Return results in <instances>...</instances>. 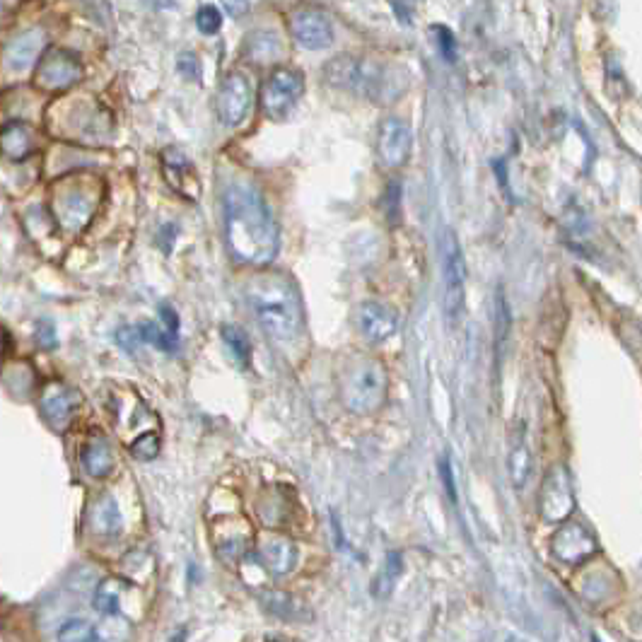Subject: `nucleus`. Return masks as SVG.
<instances>
[{"instance_id":"nucleus-1","label":"nucleus","mask_w":642,"mask_h":642,"mask_svg":"<svg viewBox=\"0 0 642 642\" xmlns=\"http://www.w3.org/2000/svg\"><path fill=\"white\" fill-rule=\"evenodd\" d=\"M225 242L239 264L268 266L280 247V230L264 194L252 184L225 191Z\"/></svg>"},{"instance_id":"nucleus-2","label":"nucleus","mask_w":642,"mask_h":642,"mask_svg":"<svg viewBox=\"0 0 642 642\" xmlns=\"http://www.w3.org/2000/svg\"><path fill=\"white\" fill-rule=\"evenodd\" d=\"M249 307L264 334L273 343H293L300 336L302 324V300L295 283L285 273L264 271L247 280L244 288Z\"/></svg>"},{"instance_id":"nucleus-3","label":"nucleus","mask_w":642,"mask_h":642,"mask_svg":"<svg viewBox=\"0 0 642 642\" xmlns=\"http://www.w3.org/2000/svg\"><path fill=\"white\" fill-rule=\"evenodd\" d=\"M324 80L338 90L355 92L372 102H394L406 90L404 75H396L384 63L358 56L331 58L324 66Z\"/></svg>"},{"instance_id":"nucleus-4","label":"nucleus","mask_w":642,"mask_h":642,"mask_svg":"<svg viewBox=\"0 0 642 642\" xmlns=\"http://www.w3.org/2000/svg\"><path fill=\"white\" fill-rule=\"evenodd\" d=\"M336 389L346 411L355 416H372L387 401V370L377 358L355 353L338 370Z\"/></svg>"},{"instance_id":"nucleus-5","label":"nucleus","mask_w":642,"mask_h":642,"mask_svg":"<svg viewBox=\"0 0 642 642\" xmlns=\"http://www.w3.org/2000/svg\"><path fill=\"white\" fill-rule=\"evenodd\" d=\"M440 256L442 280H445V314L449 326H457L466 312V261L459 239L449 227L440 235Z\"/></svg>"},{"instance_id":"nucleus-6","label":"nucleus","mask_w":642,"mask_h":642,"mask_svg":"<svg viewBox=\"0 0 642 642\" xmlns=\"http://www.w3.org/2000/svg\"><path fill=\"white\" fill-rule=\"evenodd\" d=\"M302 92H305V78H302L300 70L276 68L266 78L264 87H261V107H264V114L273 121L285 119L297 107V102L302 99Z\"/></svg>"},{"instance_id":"nucleus-7","label":"nucleus","mask_w":642,"mask_h":642,"mask_svg":"<svg viewBox=\"0 0 642 642\" xmlns=\"http://www.w3.org/2000/svg\"><path fill=\"white\" fill-rule=\"evenodd\" d=\"M575 512V490L573 481L565 466H553L548 469L539 490V515L546 524H563L568 522Z\"/></svg>"},{"instance_id":"nucleus-8","label":"nucleus","mask_w":642,"mask_h":642,"mask_svg":"<svg viewBox=\"0 0 642 642\" xmlns=\"http://www.w3.org/2000/svg\"><path fill=\"white\" fill-rule=\"evenodd\" d=\"M254 102V90L252 83L244 73H227L223 83L218 87V99H215V107H218V116L225 126H239L244 124L249 112H252Z\"/></svg>"},{"instance_id":"nucleus-9","label":"nucleus","mask_w":642,"mask_h":642,"mask_svg":"<svg viewBox=\"0 0 642 642\" xmlns=\"http://www.w3.org/2000/svg\"><path fill=\"white\" fill-rule=\"evenodd\" d=\"M599 544L594 534L580 522H563L551 539L553 558L565 565H582L589 558L597 556Z\"/></svg>"},{"instance_id":"nucleus-10","label":"nucleus","mask_w":642,"mask_h":642,"mask_svg":"<svg viewBox=\"0 0 642 642\" xmlns=\"http://www.w3.org/2000/svg\"><path fill=\"white\" fill-rule=\"evenodd\" d=\"M413 150V133L406 121L389 116L377 128V155L389 169L404 167Z\"/></svg>"},{"instance_id":"nucleus-11","label":"nucleus","mask_w":642,"mask_h":642,"mask_svg":"<svg viewBox=\"0 0 642 642\" xmlns=\"http://www.w3.org/2000/svg\"><path fill=\"white\" fill-rule=\"evenodd\" d=\"M290 32L295 42L309 51H324L334 44V29L329 17L314 8H300L290 17Z\"/></svg>"},{"instance_id":"nucleus-12","label":"nucleus","mask_w":642,"mask_h":642,"mask_svg":"<svg viewBox=\"0 0 642 642\" xmlns=\"http://www.w3.org/2000/svg\"><path fill=\"white\" fill-rule=\"evenodd\" d=\"M80 75H83V66L73 54L49 51L37 66V85L42 90H66V87L78 83Z\"/></svg>"},{"instance_id":"nucleus-13","label":"nucleus","mask_w":642,"mask_h":642,"mask_svg":"<svg viewBox=\"0 0 642 642\" xmlns=\"http://www.w3.org/2000/svg\"><path fill=\"white\" fill-rule=\"evenodd\" d=\"M355 326L360 336L370 343H384L399 329V317L396 312L382 302H363L355 312Z\"/></svg>"},{"instance_id":"nucleus-14","label":"nucleus","mask_w":642,"mask_h":642,"mask_svg":"<svg viewBox=\"0 0 642 642\" xmlns=\"http://www.w3.org/2000/svg\"><path fill=\"white\" fill-rule=\"evenodd\" d=\"M80 396L78 391L61 387V384H51V387L44 389L42 401H39V408H42V416L46 423L56 430H66L73 420L75 413H78Z\"/></svg>"},{"instance_id":"nucleus-15","label":"nucleus","mask_w":642,"mask_h":642,"mask_svg":"<svg viewBox=\"0 0 642 642\" xmlns=\"http://www.w3.org/2000/svg\"><path fill=\"white\" fill-rule=\"evenodd\" d=\"M259 558H261V565H264L273 577H283L293 573L300 553H297V546L293 544V539H288V536L268 534L259 541Z\"/></svg>"},{"instance_id":"nucleus-16","label":"nucleus","mask_w":642,"mask_h":642,"mask_svg":"<svg viewBox=\"0 0 642 642\" xmlns=\"http://www.w3.org/2000/svg\"><path fill=\"white\" fill-rule=\"evenodd\" d=\"M95 213V198L80 189H70L68 194H63L56 201V215L58 223L66 230H80L87 225V220Z\"/></svg>"},{"instance_id":"nucleus-17","label":"nucleus","mask_w":642,"mask_h":642,"mask_svg":"<svg viewBox=\"0 0 642 642\" xmlns=\"http://www.w3.org/2000/svg\"><path fill=\"white\" fill-rule=\"evenodd\" d=\"M531 469H534V454H531L527 430H524V425H519L515 435H512L510 454H507V471H510L512 486L517 490L527 486Z\"/></svg>"},{"instance_id":"nucleus-18","label":"nucleus","mask_w":642,"mask_h":642,"mask_svg":"<svg viewBox=\"0 0 642 642\" xmlns=\"http://www.w3.org/2000/svg\"><path fill=\"white\" fill-rule=\"evenodd\" d=\"M44 46V34L39 29H29V32L15 37L5 49V63L10 70H25L37 61L39 51Z\"/></svg>"},{"instance_id":"nucleus-19","label":"nucleus","mask_w":642,"mask_h":642,"mask_svg":"<svg viewBox=\"0 0 642 642\" xmlns=\"http://www.w3.org/2000/svg\"><path fill=\"white\" fill-rule=\"evenodd\" d=\"M580 592L587 604L606 606L618 599V594H621V585H618V577L614 573L606 575V570H594V573H589L585 580H582Z\"/></svg>"},{"instance_id":"nucleus-20","label":"nucleus","mask_w":642,"mask_h":642,"mask_svg":"<svg viewBox=\"0 0 642 642\" xmlns=\"http://www.w3.org/2000/svg\"><path fill=\"white\" fill-rule=\"evenodd\" d=\"M34 138L32 131L20 121H10L0 128V153L10 160H25V157L32 153Z\"/></svg>"},{"instance_id":"nucleus-21","label":"nucleus","mask_w":642,"mask_h":642,"mask_svg":"<svg viewBox=\"0 0 642 642\" xmlns=\"http://www.w3.org/2000/svg\"><path fill=\"white\" fill-rule=\"evenodd\" d=\"M83 466L92 478H104L112 474L114 454L109 442L102 440V437H95V440L87 442V447L83 449Z\"/></svg>"},{"instance_id":"nucleus-22","label":"nucleus","mask_w":642,"mask_h":642,"mask_svg":"<svg viewBox=\"0 0 642 642\" xmlns=\"http://www.w3.org/2000/svg\"><path fill=\"white\" fill-rule=\"evenodd\" d=\"M249 546H252V534L249 531H235V534L220 536L218 544H215V553L223 560L227 568H237L244 558H247Z\"/></svg>"},{"instance_id":"nucleus-23","label":"nucleus","mask_w":642,"mask_h":642,"mask_svg":"<svg viewBox=\"0 0 642 642\" xmlns=\"http://www.w3.org/2000/svg\"><path fill=\"white\" fill-rule=\"evenodd\" d=\"M401 570H404V558H401L399 551L389 553L384 565L379 568V573L372 580V597L375 599H387L391 592H394L396 580L401 577Z\"/></svg>"},{"instance_id":"nucleus-24","label":"nucleus","mask_w":642,"mask_h":642,"mask_svg":"<svg viewBox=\"0 0 642 642\" xmlns=\"http://www.w3.org/2000/svg\"><path fill=\"white\" fill-rule=\"evenodd\" d=\"M244 51H247V56L254 63H273L283 54V44H280V39L273 32H256L247 39Z\"/></svg>"},{"instance_id":"nucleus-25","label":"nucleus","mask_w":642,"mask_h":642,"mask_svg":"<svg viewBox=\"0 0 642 642\" xmlns=\"http://www.w3.org/2000/svg\"><path fill=\"white\" fill-rule=\"evenodd\" d=\"M220 336H223L227 353L232 355L237 367H249V363H252V341L244 334V329L227 324L223 326V331H220Z\"/></svg>"},{"instance_id":"nucleus-26","label":"nucleus","mask_w":642,"mask_h":642,"mask_svg":"<svg viewBox=\"0 0 642 642\" xmlns=\"http://www.w3.org/2000/svg\"><path fill=\"white\" fill-rule=\"evenodd\" d=\"M256 510H259L261 519H264V524H268V527H278V524H283L285 517H288L285 500L280 498L276 490H273V493H266L264 498L259 500V505H256Z\"/></svg>"},{"instance_id":"nucleus-27","label":"nucleus","mask_w":642,"mask_h":642,"mask_svg":"<svg viewBox=\"0 0 642 642\" xmlns=\"http://www.w3.org/2000/svg\"><path fill=\"white\" fill-rule=\"evenodd\" d=\"M95 522H97V529L102 531L104 536L119 534V531H121V515H119V507H116V503L112 498H104L102 503H99Z\"/></svg>"},{"instance_id":"nucleus-28","label":"nucleus","mask_w":642,"mask_h":642,"mask_svg":"<svg viewBox=\"0 0 642 642\" xmlns=\"http://www.w3.org/2000/svg\"><path fill=\"white\" fill-rule=\"evenodd\" d=\"M119 599H121V585L116 580H104L102 585L97 587L95 594V609L99 614H116L119 611Z\"/></svg>"},{"instance_id":"nucleus-29","label":"nucleus","mask_w":642,"mask_h":642,"mask_svg":"<svg viewBox=\"0 0 642 642\" xmlns=\"http://www.w3.org/2000/svg\"><path fill=\"white\" fill-rule=\"evenodd\" d=\"M136 331L140 336V343H153L155 348L167 350V353H174V350H177V338H172L165 329H160V326L150 324V321L140 324Z\"/></svg>"},{"instance_id":"nucleus-30","label":"nucleus","mask_w":642,"mask_h":642,"mask_svg":"<svg viewBox=\"0 0 642 642\" xmlns=\"http://www.w3.org/2000/svg\"><path fill=\"white\" fill-rule=\"evenodd\" d=\"M97 633L90 623L85 621H68L58 630V642H95Z\"/></svg>"},{"instance_id":"nucleus-31","label":"nucleus","mask_w":642,"mask_h":642,"mask_svg":"<svg viewBox=\"0 0 642 642\" xmlns=\"http://www.w3.org/2000/svg\"><path fill=\"white\" fill-rule=\"evenodd\" d=\"M264 604L273 611V614L280 616V618H295L297 616V606H300L293 597H290V594H285V592H268V594H264Z\"/></svg>"},{"instance_id":"nucleus-32","label":"nucleus","mask_w":642,"mask_h":642,"mask_svg":"<svg viewBox=\"0 0 642 642\" xmlns=\"http://www.w3.org/2000/svg\"><path fill=\"white\" fill-rule=\"evenodd\" d=\"M430 34H433V39H435L437 49H440L442 58H445V61H449V63L457 61V39H454L452 29L435 25L433 29H430Z\"/></svg>"},{"instance_id":"nucleus-33","label":"nucleus","mask_w":642,"mask_h":642,"mask_svg":"<svg viewBox=\"0 0 642 642\" xmlns=\"http://www.w3.org/2000/svg\"><path fill=\"white\" fill-rule=\"evenodd\" d=\"M131 454L140 461H153L157 454H160V437L155 433L140 435L136 442L131 445Z\"/></svg>"},{"instance_id":"nucleus-34","label":"nucleus","mask_w":642,"mask_h":642,"mask_svg":"<svg viewBox=\"0 0 642 642\" xmlns=\"http://www.w3.org/2000/svg\"><path fill=\"white\" fill-rule=\"evenodd\" d=\"M196 27L201 29L203 34L220 32V27H223V15H220V10L215 8V5H203L196 13Z\"/></svg>"},{"instance_id":"nucleus-35","label":"nucleus","mask_w":642,"mask_h":642,"mask_svg":"<svg viewBox=\"0 0 642 642\" xmlns=\"http://www.w3.org/2000/svg\"><path fill=\"white\" fill-rule=\"evenodd\" d=\"M116 341H119L121 348L128 350V353H133V350H136V346H140V336H138V331L133 329V326H124V329H121L119 334H116Z\"/></svg>"},{"instance_id":"nucleus-36","label":"nucleus","mask_w":642,"mask_h":642,"mask_svg":"<svg viewBox=\"0 0 642 642\" xmlns=\"http://www.w3.org/2000/svg\"><path fill=\"white\" fill-rule=\"evenodd\" d=\"M160 319H162V326H165L167 334L172 336V338H177L179 319H177V314H174V309L167 307V305H162V307H160Z\"/></svg>"},{"instance_id":"nucleus-37","label":"nucleus","mask_w":642,"mask_h":642,"mask_svg":"<svg viewBox=\"0 0 642 642\" xmlns=\"http://www.w3.org/2000/svg\"><path fill=\"white\" fill-rule=\"evenodd\" d=\"M179 70H182V75H186L189 80H196L198 78V61L194 54H182L179 56Z\"/></svg>"},{"instance_id":"nucleus-38","label":"nucleus","mask_w":642,"mask_h":642,"mask_svg":"<svg viewBox=\"0 0 642 642\" xmlns=\"http://www.w3.org/2000/svg\"><path fill=\"white\" fill-rule=\"evenodd\" d=\"M37 338H39V346L56 348V329L49 324V321H44V324H39Z\"/></svg>"},{"instance_id":"nucleus-39","label":"nucleus","mask_w":642,"mask_h":642,"mask_svg":"<svg viewBox=\"0 0 642 642\" xmlns=\"http://www.w3.org/2000/svg\"><path fill=\"white\" fill-rule=\"evenodd\" d=\"M442 478H445V486H447L449 498H452V503H457V488H454V474H452V469H449L447 461H442Z\"/></svg>"},{"instance_id":"nucleus-40","label":"nucleus","mask_w":642,"mask_h":642,"mask_svg":"<svg viewBox=\"0 0 642 642\" xmlns=\"http://www.w3.org/2000/svg\"><path fill=\"white\" fill-rule=\"evenodd\" d=\"M391 10H394V13H401L399 20L404 22V25H411V15H413V8H411V5L394 3V5H391Z\"/></svg>"},{"instance_id":"nucleus-41","label":"nucleus","mask_w":642,"mask_h":642,"mask_svg":"<svg viewBox=\"0 0 642 642\" xmlns=\"http://www.w3.org/2000/svg\"><path fill=\"white\" fill-rule=\"evenodd\" d=\"M169 642H186V633H184V630H179V633L174 635V638L169 640Z\"/></svg>"},{"instance_id":"nucleus-42","label":"nucleus","mask_w":642,"mask_h":642,"mask_svg":"<svg viewBox=\"0 0 642 642\" xmlns=\"http://www.w3.org/2000/svg\"><path fill=\"white\" fill-rule=\"evenodd\" d=\"M505 642H522L519 638H510V640H505Z\"/></svg>"}]
</instances>
